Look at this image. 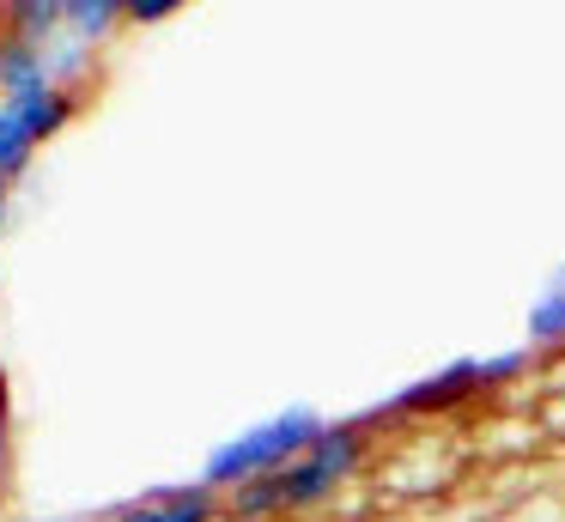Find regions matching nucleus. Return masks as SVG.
I'll return each instance as SVG.
<instances>
[{
  "label": "nucleus",
  "instance_id": "obj_1",
  "mask_svg": "<svg viewBox=\"0 0 565 522\" xmlns=\"http://www.w3.org/2000/svg\"><path fill=\"white\" fill-rule=\"evenodd\" d=\"M322 425H329L322 413H310V407H286V413H274V419L249 425L244 437H232V444L213 449L207 468H201V480H207L213 492H237V486H249V480L286 473V468H292V461L322 437Z\"/></svg>",
  "mask_w": 565,
  "mask_h": 522
},
{
  "label": "nucleus",
  "instance_id": "obj_2",
  "mask_svg": "<svg viewBox=\"0 0 565 522\" xmlns=\"http://www.w3.org/2000/svg\"><path fill=\"white\" fill-rule=\"evenodd\" d=\"M529 359L535 352H499V359H456L444 364V371L419 376V383H407L402 395H390L371 419H426V413H456L468 407V401H480L487 388L499 383H516V376L529 371ZM365 419V425H371Z\"/></svg>",
  "mask_w": 565,
  "mask_h": 522
},
{
  "label": "nucleus",
  "instance_id": "obj_3",
  "mask_svg": "<svg viewBox=\"0 0 565 522\" xmlns=\"http://www.w3.org/2000/svg\"><path fill=\"white\" fill-rule=\"evenodd\" d=\"M220 516H225V492H213L207 480H189V486H159V492L128 498L104 522H220Z\"/></svg>",
  "mask_w": 565,
  "mask_h": 522
},
{
  "label": "nucleus",
  "instance_id": "obj_4",
  "mask_svg": "<svg viewBox=\"0 0 565 522\" xmlns=\"http://www.w3.org/2000/svg\"><path fill=\"white\" fill-rule=\"evenodd\" d=\"M7 109L19 116V128L31 134V140H55V134L67 128V121L79 116V92H62V85H38V92H19L7 97Z\"/></svg>",
  "mask_w": 565,
  "mask_h": 522
},
{
  "label": "nucleus",
  "instance_id": "obj_5",
  "mask_svg": "<svg viewBox=\"0 0 565 522\" xmlns=\"http://www.w3.org/2000/svg\"><path fill=\"white\" fill-rule=\"evenodd\" d=\"M0 31L13 43L50 49L55 36H67V0H7L0 7Z\"/></svg>",
  "mask_w": 565,
  "mask_h": 522
},
{
  "label": "nucleus",
  "instance_id": "obj_6",
  "mask_svg": "<svg viewBox=\"0 0 565 522\" xmlns=\"http://www.w3.org/2000/svg\"><path fill=\"white\" fill-rule=\"evenodd\" d=\"M128 24V0H67V36L79 43H110L116 31Z\"/></svg>",
  "mask_w": 565,
  "mask_h": 522
},
{
  "label": "nucleus",
  "instance_id": "obj_7",
  "mask_svg": "<svg viewBox=\"0 0 565 522\" xmlns=\"http://www.w3.org/2000/svg\"><path fill=\"white\" fill-rule=\"evenodd\" d=\"M43 61H50V79L62 85V92H79V85L92 79V67H98V49L79 43V36H55V43L43 49Z\"/></svg>",
  "mask_w": 565,
  "mask_h": 522
},
{
  "label": "nucleus",
  "instance_id": "obj_8",
  "mask_svg": "<svg viewBox=\"0 0 565 522\" xmlns=\"http://www.w3.org/2000/svg\"><path fill=\"white\" fill-rule=\"evenodd\" d=\"M38 85H55V79H50V61H43V49L13 43V36H7V67H0V97L38 92Z\"/></svg>",
  "mask_w": 565,
  "mask_h": 522
},
{
  "label": "nucleus",
  "instance_id": "obj_9",
  "mask_svg": "<svg viewBox=\"0 0 565 522\" xmlns=\"http://www.w3.org/2000/svg\"><path fill=\"white\" fill-rule=\"evenodd\" d=\"M529 347H565V286L553 279L535 303H529Z\"/></svg>",
  "mask_w": 565,
  "mask_h": 522
},
{
  "label": "nucleus",
  "instance_id": "obj_10",
  "mask_svg": "<svg viewBox=\"0 0 565 522\" xmlns=\"http://www.w3.org/2000/svg\"><path fill=\"white\" fill-rule=\"evenodd\" d=\"M31 152H38V140H31L25 128H19V116L7 109V97H0V177H7V182L25 177Z\"/></svg>",
  "mask_w": 565,
  "mask_h": 522
},
{
  "label": "nucleus",
  "instance_id": "obj_11",
  "mask_svg": "<svg viewBox=\"0 0 565 522\" xmlns=\"http://www.w3.org/2000/svg\"><path fill=\"white\" fill-rule=\"evenodd\" d=\"M177 12V0H128V24H164Z\"/></svg>",
  "mask_w": 565,
  "mask_h": 522
},
{
  "label": "nucleus",
  "instance_id": "obj_12",
  "mask_svg": "<svg viewBox=\"0 0 565 522\" xmlns=\"http://www.w3.org/2000/svg\"><path fill=\"white\" fill-rule=\"evenodd\" d=\"M7 194H13V182L0 177V225H7Z\"/></svg>",
  "mask_w": 565,
  "mask_h": 522
},
{
  "label": "nucleus",
  "instance_id": "obj_13",
  "mask_svg": "<svg viewBox=\"0 0 565 522\" xmlns=\"http://www.w3.org/2000/svg\"><path fill=\"white\" fill-rule=\"evenodd\" d=\"M0 67H7V31H0Z\"/></svg>",
  "mask_w": 565,
  "mask_h": 522
},
{
  "label": "nucleus",
  "instance_id": "obj_14",
  "mask_svg": "<svg viewBox=\"0 0 565 522\" xmlns=\"http://www.w3.org/2000/svg\"><path fill=\"white\" fill-rule=\"evenodd\" d=\"M55 522H86V516H55Z\"/></svg>",
  "mask_w": 565,
  "mask_h": 522
},
{
  "label": "nucleus",
  "instance_id": "obj_15",
  "mask_svg": "<svg viewBox=\"0 0 565 522\" xmlns=\"http://www.w3.org/2000/svg\"><path fill=\"white\" fill-rule=\"evenodd\" d=\"M220 522H237V516H220Z\"/></svg>",
  "mask_w": 565,
  "mask_h": 522
},
{
  "label": "nucleus",
  "instance_id": "obj_16",
  "mask_svg": "<svg viewBox=\"0 0 565 522\" xmlns=\"http://www.w3.org/2000/svg\"><path fill=\"white\" fill-rule=\"evenodd\" d=\"M13 522H25V516H13Z\"/></svg>",
  "mask_w": 565,
  "mask_h": 522
},
{
  "label": "nucleus",
  "instance_id": "obj_17",
  "mask_svg": "<svg viewBox=\"0 0 565 522\" xmlns=\"http://www.w3.org/2000/svg\"><path fill=\"white\" fill-rule=\"evenodd\" d=\"M559 286H565V274H559Z\"/></svg>",
  "mask_w": 565,
  "mask_h": 522
}]
</instances>
